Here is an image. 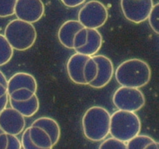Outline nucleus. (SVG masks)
<instances>
[{"label": "nucleus", "mask_w": 159, "mask_h": 149, "mask_svg": "<svg viewBox=\"0 0 159 149\" xmlns=\"http://www.w3.org/2000/svg\"><path fill=\"white\" fill-rule=\"evenodd\" d=\"M7 148L6 149H21L22 145L21 142L20 141V140L18 139V138L16 137V135L13 134H9L7 133Z\"/></svg>", "instance_id": "bb28decb"}, {"label": "nucleus", "mask_w": 159, "mask_h": 149, "mask_svg": "<svg viewBox=\"0 0 159 149\" xmlns=\"http://www.w3.org/2000/svg\"><path fill=\"white\" fill-rule=\"evenodd\" d=\"M92 57L98 65V74L89 85L94 88H103L108 85L114 74L113 64L108 57L102 54H95Z\"/></svg>", "instance_id": "9d476101"}, {"label": "nucleus", "mask_w": 159, "mask_h": 149, "mask_svg": "<svg viewBox=\"0 0 159 149\" xmlns=\"http://www.w3.org/2000/svg\"><path fill=\"white\" fill-rule=\"evenodd\" d=\"M90 56L77 53L72 54L67 62V73L73 82L78 85H86L83 75L85 64Z\"/></svg>", "instance_id": "9b49d317"}, {"label": "nucleus", "mask_w": 159, "mask_h": 149, "mask_svg": "<svg viewBox=\"0 0 159 149\" xmlns=\"http://www.w3.org/2000/svg\"><path fill=\"white\" fill-rule=\"evenodd\" d=\"M84 28L79 20H70L60 26L57 37L60 43L68 49H73V39L78 31Z\"/></svg>", "instance_id": "ddd939ff"}, {"label": "nucleus", "mask_w": 159, "mask_h": 149, "mask_svg": "<svg viewBox=\"0 0 159 149\" xmlns=\"http://www.w3.org/2000/svg\"><path fill=\"white\" fill-rule=\"evenodd\" d=\"M155 141L150 136L144 134H140L132 138L127 142V148L130 149H146L147 146L151 143Z\"/></svg>", "instance_id": "6ab92c4d"}, {"label": "nucleus", "mask_w": 159, "mask_h": 149, "mask_svg": "<svg viewBox=\"0 0 159 149\" xmlns=\"http://www.w3.org/2000/svg\"><path fill=\"white\" fill-rule=\"evenodd\" d=\"M20 88H29L34 93L37 91V82L34 75L26 72H17L7 81V93Z\"/></svg>", "instance_id": "f8f14e48"}, {"label": "nucleus", "mask_w": 159, "mask_h": 149, "mask_svg": "<svg viewBox=\"0 0 159 149\" xmlns=\"http://www.w3.org/2000/svg\"><path fill=\"white\" fill-rule=\"evenodd\" d=\"M29 129L31 141L37 148L51 149L54 147L51 138L45 130L36 126H30Z\"/></svg>", "instance_id": "f3484780"}, {"label": "nucleus", "mask_w": 159, "mask_h": 149, "mask_svg": "<svg viewBox=\"0 0 159 149\" xmlns=\"http://www.w3.org/2000/svg\"><path fill=\"white\" fill-rule=\"evenodd\" d=\"M98 74V65L92 57L85 62L83 70V75L86 85H89L96 78Z\"/></svg>", "instance_id": "aec40b11"}, {"label": "nucleus", "mask_w": 159, "mask_h": 149, "mask_svg": "<svg viewBox=\"0 0 159 149\" xmlns=\"http://www.w3.org/2000/svg\"><path fill=\"white\" fill-rule=\"evenodd\" d=\"M13 56V48L4 35L0 34V67L10 61Z\"/></svg>", "instance_id": "a211bd4d"}, {"label": "nucleus", "mask_w": 159, "mask_h": 149, "mask_svg": "<svg viewBox=\"0 0 159 149\" xmlns=\"http://www.w3.org/2000/svg\"><path fill=\"white\" fill-rule=\"evenodd\" d=\"M154 6L153 0H121L120 6L124 17L134 23L147 20Z\"/></svg>", "instance_id": "0eeeda50"}, {"label": "nucleus", "mask_w": 159, "mask_h": 149, "mask_svg": "<svg viewBox=\"0 0 159 149\" xmlns=\"http://www.w3.org/2000/svg\"><path fill=\"white\" fill-rule=\"evenodd\" d=\"M10 106L21 113L24 117H31L37 113L40 108V102L37 94H34L32 98L26 101H15L9 97Z\"/></svg>", "instance_id": "dca6fc26"}, {"label": "nucleus", "mask_w": 159, "mask_h": 149, "mask_svg": "<svg viewBox=\"0 0 159 149\" xmlns=\"http://www.w3.org/2000/svg\"><path fill=\"white\" fill-rule=\"evenodd\" d=\"M31 126L39 127L45 130L51 138L54 146L58 143L61 137V128L58 123L53 118L48 116L39 117L32 123Z\"/></svg>", "instance_id": "2eb2a0df"}, {"label": "nucleus", "mask_w": 159, "mask_h": 149, "mask_svg": "<svg viewBox=\"0 0 159 149\" xmlns=\"http://www.w3.org/2000/svg\"><path fill=\"white\" fill-rule=\"evenodd\" d=\"M158 14H159V4L158 3H156V4H154L153 7H152V10H151L150 13H149L148 16V19H147V20H148L149 25H150L152 30L157 34H159Z\"/></svg>", "instance_id": "b1692460"}, {"label": "nucleus", "mask_w": 159, "mask_h": 149, "mask_svg": "<svg viewBox=\"0 0 159 149\" xmlns=\"http://www.w3.org/2000/svg\"><path fill=\"white\" fill-rule=\"evenodd\" d=\"M113 102L118 110L135 113L145 105V97L139 88L121 86L113 94Z\"/></svg>", "instance_id": "423d86ee"}, {"label": "nucleus", "mask_w": 159, "mask_h": 149, "mask_svg": "<svg viewBox=\"0 0 159 149\" xmlns=\"http://www.w3.org/2000/svg\"><path fill=\"white\" fill-rule=\"evenodd\" d=\"M4 36L13 50L23 51L35 43L37 34L33 23L16 19L6 25Z\"/></svg>", "instance_id": "7ed1b4c3"}, {"label": "nucleus", "mask_w": 159, "mask_h": 149, "mask_svg": "<svg viewBox=\"0 0 159 149\" xmlns=\"http://www.w3.org/2000/svg\"><path fill=\"white\" fill-rule=\"evenodd\" d=\"M26 126L25 117L13 108H6L0 113V128L9 134L19 135Z\"/></svg>", "instance_id": "1a4fd4ad"}, {"label": "nucleus", "mask_w": 159, "mask_h": 149, "mask_svg": "<svg viewBox=\"0 0 159 149\" xmlns=\"http://www.w3.org/2000/svg\"><path fill=\"white\" fill-rule=\"evenodd\" d=\"M87 37H88V29L87 28L84 27L78 31L73 39V49L76 50L83 47L86 43Z\"/></svg>", "instance_id": "393cba45"}, {"label": "nucleus", "mask_w": 159, "mask_h": 149, "mask_svg": "<svg viewBox=\"0 0 159 149\" xmlns=\"http://www.w3.org/2000/svg\"><path fill=\"white\" fill-rule=\"evenodd\" d=\"M17 0H0V17L11 16L14 14Z\"/></svg>", "instance_id": "5701e85b"}, {"label": "nucleus", "mask_w": 159, "mask_h": 149, "mask_svg": "<svg viewBox=\"0 0 159 149\" xmlns=\"http://www.w3.org/2000/svg\"><path fill=\"white\" fill-rule=\"evenodd\" d=\"M159 148V145L157 141H154V142L151 143L150 144L147 146L146 149H158Z\"/></svg>", "instance_id": "2f4dec72"}, {"label": "nucleus", "mask_w": 159, "mask_h": 149, "mask_svg": "<svg viewBox=\"0 0 159 149\" xmlns=\"http://www.w3.org/2000/svg\"><path fill=\"white\" fill-rule=\"evenodd\" d=\"M7 81L8 80L6 79L5 74L0 71V83H2L4 86H6V88H7Z\"/></svg>", "instance_id": "7c9ffc66"}, {"label": "nucleus", "mask_w": 159, "mask_h": 149, "mask_svg": "<svg viewBox=\"0 0 159 149\" xmlns=\"http://www.w3.org/2000/svg\"><path fill=\"white\" fill-rule=\"evenodd\" d=\"M8 102H9V95L6 93L4 96L0 97V113L6 108Z\"/></svg>", "instance_id": "c756f323"}, {"label": "nucleus", "mask_w": 159, "mask_h": 149, "mask_svg": "<svg viewBox=\"0 0 159 149\" xmlns=\"http://www.w3.org/2000/svg\"><path fill=\"white\" fill-rule=\"evenodd\" d=\"M6 93H7V88L4 86L2 83H0V97L4 96Z\"/></svg>", "instance_id": "473e14b6"}, {"label": "nucleus", "mask_w": 159, "mask_h": 149, "mask_svg": "<svg viewBox=\"0 0 159 149\" xmlns=\"http://www.w3.org/2000/svg\"><path fill=\"white\" fill-rule=\"evenodd\" d=\"M44 10L41 0H17L14 14L19 20L34 23L43 17Z\"/></svg>", "instance_id": "6e6552de"}, {"label": "nucleus", "mask_w": 159, "mask_h": 149, "mask_svg": "<svg viewBox=\"0 0 159 149\" xmlns=\"http://www.w3.org/2000/svg\"><path fill=\"white\" fill-rule=\"evenodd\" d=\"M61 1L67 7L73 8L82 5L85 0H61Z\"/></svg>", "instance_id": "cd10ccee"}, {"label": "nucleus", "mask_w": 159, "mask_h": 149, "mask_svg": "<svg viewBox=\"0 0 159 149\" xmlns=\"http://www.w3.org/2000/svg\"><path fill=\"white\" fill-rule=\"evenodd\" d=\"M7 133L2 132L0 133V149L7 148Z\"/></svg>", "instance_id": "c85d7f7f"}, {"label": "nucleus", "mask_w": 159, "mask_h": 149, "mask_svg": "<svg viewBox=\"0 0 159 149\" xmlns=\"http://www.w3.org/2000/svg\"><path fill=\"white\" fill-rule=\"evenodd\" d=\"M21 145L22 148L24 149H38L36 147L35 144L32 142L31 141L30 136V129L29 127L26 129V130H23V135H22L21 138Z\"/></svg>", "instance_id": "a878e982"}, {"label": "nucleus", "mask_w": 159, "mask_h": 149, "mask_svg": "<svg viewBox=\"0 0 159 149\" xmlns=\"http://www.w3.org/2000/svg\"><path fill=\"white\" fill-rule=\"evenodd\" d=\"M116 80L121 86L140 88L150 82L152 71L148 64L139 58L123 61L114 72Z\"/></svg>", "instance_id": "f257e3e1"}, {"label": "nucleus", "mask_w": 159, "mask_h": 149, "mask_svg": "<svg viewBox=\"0 0 159 149\" xmlns=\"http://www.w3.org/2000/svg\"><path fill=\"white\" fill-rule=\"evenodd\" d=\"M99 147L100 149H127V142L112 137L106 140H102V142Z\"/></svg>", "instance_id": "412c9836"}, {"label": "nucleus", "mask_w": 159, "mask_h": 149, "mask_svg": "<svg viewBox=\"0 0 159 149\" xmlns=\"http://www.w3.org/2000/svg\"><path fill=\"white\" fill-rule=\"evenodd\" d=\"M108 19L107 7L98 0H90L81 8L78 20L87 29H99Z\"/></svg>", "instance_id": "39448f33"}, {"label": "nucleus", "mask_w": 159, "mask_h": 149, "mask_svg": "<svg viewBox=\"0 0 159 149\" xmlns=\"http://www.w3.org/2000/svg\"><path fill=\"white\" fill-rule=\"evenodd\" d=\"M2 132H3V130H2V129H1V128H0V133H2Z\"/></svg>", "instance_id": "72a5a7b5"}, {"label": "nucleus", "mask_w": 159, "mask_h": 149, "mask_svg": "<svg viewBox=\"0 0 159 149\" xmlns=\"http://www.w3.org/2000/svg\"><path fill=\"white\" fill-rule=\"evenodd\" d=\"M102 44V37L97 29H88L86 43L82 47L75 50L77 53L92 57L98 53Z\"/></svg>", "instance_id": "4468645a"}, {"label": "nucleus", "mask_w": 159, "mask_h": 149, "mask_svg": "<svg viewBox=\"0 0 159 149\" xmlns=\"http://www.w3.org/2000/svg\"><path fill=\"white\" fill-rule=\"evenodd\" d=\"M34 94H36V93L30 90L29 88H20L14 90L10 94L8 95H9V97L13 100L21 102V101H26L27 99H30L33 97Z\"/></svg>", "instance_id": "4be33fe9"}, {"label": "nucleus", "mask_w": 159, "mask_h": 149, "mask_svg": "<svg viewBox=\"0 0 159 149\" xmlns=\"http://www.w3.org/2000/svg\"><path fill=\"white\" fill-rule=\"evenodd\" d=\"M110 112L99 106L90 107L82 117L83 133L87 139L98 142L102 141L110 134Z\"/></svg>", "instance_id": "f03ea898"}, {"label": "nucleus", "mask_w": 159, "mask_h": 149, "mask_svg": "<svg viewBox=\"0 0 159 149\" xmlns=\"http://www.w3.org/2000/svg\"><path fill=\"white\" fill-rule=\"evenodd\" d=\"M141 130V120L134 112L119 110L110 116V133L116 139L127 142Z\"/></svg>", "instance_id": "20e7f679"}]
</instances>
